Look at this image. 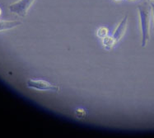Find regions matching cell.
I'll list each match as a JSON object with an SVG mask.
<instances>
[{"label":"cell","mask_w":154,"mask_h":138,"mask_svg":"<svg viewBox=\"0 0 154 138\" xmlns=\"http://www.w3.org/2000/svg\"><path fill=\"white\" fill-rule=\"evenodd\" d=\"M142 31V47H145L150 40V24L152 9L149 1H144L138 5Z\"/></svg>","instance_id":"6da1fadb"},{"label":"cell","mask_w":154,"mask_h":138,"mask_svg":"<svg viewBox=\"0 0 154 138\" xmlns=\"http://www.w3.org/2000/svg\"><path fill=\"white\" fill-rule=\"evenodd\" d=\"M35 0H18L15 3L10 4L8 6V9L11 13H14L16 15L25 18L28 13L30 8L32 6Z\"/></svg>","instance_id":"7a4b0ae2"},{"label":"cell","mask_w":154,"mask_h":138,"mask_svg":"<svg viewBox=\"0 0 154 138\" xmlns=\"http://www.w3.org/2000/svg\"><path fill=\"white\" fill-rule=\"evenodd\" d=\"M26 86L29 88L40 90V91H58L60 88L52 85L50 82L44 79H29L26 80Z\"/></svg>","instance_id":"3957f363"},{"label":"cell","mask_w":154,"mask_h":138,"mask_svg":"<svg viewBox=\"0 0 154 138\" xmlns=\"http://www.w3.org/2000/svg\"><path fill=\"white\" fill-rule=\"evenodd\" d=\"M127 24H128V15H125L124 17V18L121 20V22L118 25L117 28L116 29V31L114 32L113 36H112L116 42L120 41L124 37V35H125L126 31V29H127Z\"/></svg>","instance_id":"277c9868"},{"label":"cell","mask_w":154,"mask_h":138,"mask_svg":"<svg viewBox=\"0 0 154 138\" xmlns=\"http://www.w3.org/2000/svg\"><path fill=\"white\" fill-rule=\"evenodd\" d=\"M22 24V22L20 21H0V31L15 28Z\"/></svg>","instance_id":"5b68a950"},{"label":"cell","mask_w":154,"mask_h":138,"mask_svg":"<svg viewBox=\"0 0 154 138\" xmlns=\"http://www.w3.org/2000/svg\"><path fill=\"white\" fill-rule=\"evenodd\" d=\"M116 42V41L114 39L113 37H110V36H106V37H104L103 41H102L103 46L108 50H111V48L114 47V45H115Z\"/></svg>","instance_id":"8992f818"},{"label":"cell","mask_w":154,"mask_h":138,"mask_svg":"<svg viewBox=\"0 0 154 138\" xmlns=\"http://www.w3.org/2000/svg\"><path fill=\"white\" fill-rule=\"evenodd\" d=\"M108 32H109V31H108L107 27H101L97 31V35L98 37L103 39L104 37H106V36H108Z\"/></svg>","instance_id":"52a82bcc"},{"label":"cell","mask_w":154,"mask_h":138,"mask_svg":"<svg viewBox=\"0 0 154 138\" xmlns=\"http://www.w3.org/2000/svg\"><path fill=\"white\" fill-rule=\"evenodd\" d=\"M76 114H77V116L79 117H82L84 116V111H83L82 109L77 110Z\"/></svg>","instance_id":"ba28073f"},{"label":"cell","mask_w":154,"mask_h":138,"mask_svg":"<svg viewBox=\"0 0 154 138\" xmlns=\"http://www.w3.org/2000/svg\"><path fill=\"white\" fill-rule=\"evenodd\" d=\"M150 4H151V6H152V17H153V19H154V2L153 1H151V2H150Z\"/></svg>","instance_id":"9c48e42d"},{"label":"cell","mask_w":154,"mask_h":138,"mask_svg":"<svg viewBox=\"0 0 154 138\" xmlns=\"http://www.w3.org/2000/svg\"><path fill=\"white\" fill-rule=\"evenodd\" d=\"M1 14H2V10H1V8H0V16H1Z\"/></svg>","instance_id":"30bf717a"},{"label":"cell","mask_w":154,"mask_h":138,"mask_svg":"<svg viewBox=\"0 0 154 138\" xmlns=\"http://www.w3.org/2000/svg\"><path fill=\"white\" fill-rule=\"evenodd\" d=\"M148 1H149V2H151V1H153V2H154V0H148Z\"/></svg>","instance_id":"8fae6325"},{"label":"cell","mask_w":154,"mask_h":138,"mask_svg":"<svg viewBox=\"0 0 154 138\" xmlns=\"http://www.w3.org/2000/svg\"><path fill=\"white\" fill-rule=\"evenodd\" d=\"M116 1H120V0H116Z\"/></svg>","instance_id":"7c38bea8"}]
</instances>
